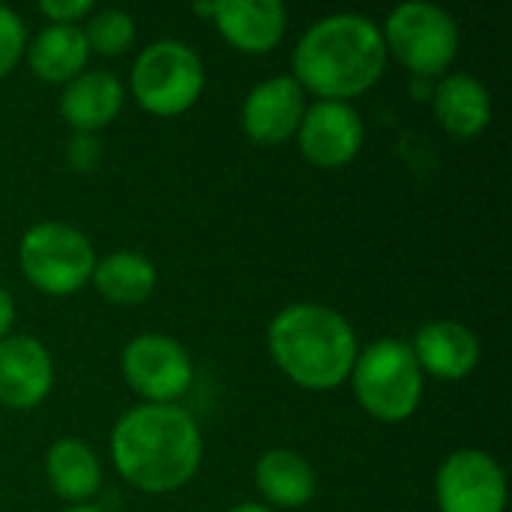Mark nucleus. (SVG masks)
Here are the masks:
<instances>
[{
    "label": "nucleus",
    "instance_id": "obj_1",
    "mask_svg": "<svg viewBox=\"0 0 512 512\" xmlns=\"http://www.w3.org/2000/svg\"><path fill=\"white\" fill-rule=\"evenodd\" d=\"M117 474L150 495L186 486L201 465V432L189 411L177 405L129 408L111 432Z\"/></svg>",
    "mask_w": 512,
    "mask_h": 512
},
{
    "label": "nucleus",
    "instance_id": "obj_2",
    "mask_svg": "<svg viewBox=\"0 0 512 512\" xmlns=\"http://www.w3.org/2000/svg\"><path fill=\"white\" fill-rule=\"evenodd\" d=\"M387 66L381 27L357 12L315 21L294 51V81L327 102H348L366 93Z\"/></svg>",
    "mask_w": 512,
    "mask_h": 512
},
{
    "label": "nucleus",
    "instance_id": "obj_3",
    "mask_svg": "<svg viewBox=\"0 0 512 512\" xmlns=\"http://www.w3.org/2000/svg\"><path fill=\"white\" fill-rule=\"evenodd\" d=\"M267 345L276 366L303 390H336L357 360L351 324L336 309L318 303L282 309L267 330Z\"/></svg>",
    "mask_w": 512,
    "mask_h": 512
},
{
    "label": "nucleus",
    "instance_id": "obj_4",
    "mask_svg": "<svg viewBox=\"0 0 512 512\" xmlns=\"http://www.w3.org/2000/svg\"><path fill=\"white\" fill-rule=\"evenodd\" d=\"M351 378L363 411L384 423L408 420L423 396V369L411 345L399 339H378L357 354Z\"/></svg>",
    "mask_w": 512,
    "mask_h": 512
},
{
    "label": "nucleus",
    "instance_id": "obj_5",
    "mask_svg": "<svg viewBox=\"0 0 512 512\" xmlns=\"http://www.w3.org/2000/svg\"><path fill=\"white\" fill-rule=\"evenodd\" d=\"M204 90L201 57L177 39L147 45L132 66V96L156 117L183 114Z\"/></svg>",
    "mask_w": 512,
    "mask_h": 512
},
{
    "label": "nucleus",
    "instance_id": "obj_6",
    "mask_svg": "<svg viewBox=\"0 0 512 512\" xmlns=\"http://www.w3.org/2000/svg\"><path fill=\"white\" fill-rule=\"evenodd\" d=\"M18 261L33 288L51 297L75 294L96 267L90 240L63 222L33 225L18 246Z\"/></svg>",
    "mask_w": 512,
    "mask_h": 512
},
{
    "label": "nucleus",
    "instance_id": "obj_7",
    "mask_svg": "<svg viewBox=\"0 0 512 512\" xmlns=\"http://www.w3.org/2000/svg\"><path fill=\"white\" fill-rule=\"evenodd\" d=\"M381 36L387 54H393L405 69L426 78L447 72L459 51V27L453 15L423 0L399 3L387 15Z\"/></svg>",
    "mask_w": 512,
    "mask_h": 512
},
{
    "label": "nucleus",
    "instance_id": "obj_8",
    "mask_svg": "<svg viewBox=\"0 0 512 512\" xmlns=\"http://www.w3.org/2000/svg\"><path fill=\"white\" fill-rule=\"evenodd\" d=\"M123 378L150 405H174L192 384L189 354L162 333H141L123 348Z\"/></svg>",
    "mask_w": 512,
    "mask_h": 512
},
{
    "label": "nucleus",
    "instance_id": "obj_9",
    "mask_svg": "<svg viewBox=\"0 0 512 512\" xmlns=\"http://www.w3.org/2000/svg\"><path fill=\"white\" fill-rule=\"evenodd\" d=\"M435 495L441 512H504L507 477L483 450H456L444 459Z\"/></svg>",
    "mask_w": 512,
    "mask_h": 512
},
{
    "label": "nucleus",
    "instance_id": "obj_10",
    "mask_svg": "<svg viewBox=\"0 0 512 512\" xmlns=\"http://www.w3.org/2000/svg\"><path fill=\"white\" fill-rule=\"evenodd\" d=\"M363 138H366V126L360 114L348 102H327V99L306 108L297 129L303 156L318 168L348 165L360 153Z\"/></svg>",
    "mask_w": 512,
    "mask_h": 512
},
{
    "label": "nucleus",
    "instance_id": "obj_11",
    "mask_svg": "<svg viewBox=\"0 0 512 512\" xmlns=\"http://www.w3.org/2000/svg\"><path fill=\"white\" fill-rule=\"evenodd\" d=\"M306 114V93L291 75L267 78L243 102V132L258 144H282L297 135Z\"/></svg>",
    "mask_w": 512,
    "mask_h": 512
},
{
    "label": "nucleus",
    "instance_id": "obj_12",
    "mask_svg": "<svg viewBox=\"0 0 512 512\" xmlns=\"http://www.w3.org/2000/svg\"><path fill=\"white\" fill-rule=\"evenodd\" d=\"M198 15H210L216 30L246 54H264L279 45L288 12L279 0H216L195 3Z\"/></svg>",
    "mask_w": 512,
    "mask_h": 512
},
{
    "label": "nucleus",
    "instance_id": "obj_13",
    "mask_svg": "<svg viewBox=\"0 0 512 512\" xmlns=\"http://www.w3.org/2000/svg\"><path fill=\"white\" fill-rule=\"evenodd\" d=\"M54 384V363L33 336H6L0 342V402L15 411L36 408Z\"/></svg>",
    "mask_w": 512,
    "mask_h": 512
},
{
    "label": "nucleus",
    "instance_id": "obj_14",
    "mask_svg": "<svg viewBox=\"0 0 512 512\" xmlns=\"http://www.w3.org/2000/svg\"><path fill=\"white\" fill-rule=\"evenodd\" d=\"M123 108V84L105 69L81 72L60 93V114L78 135L105 129Z\"/></svg>",
    "mask_w": 512,
    "mask_h": 512
},
{
    "label": "nucleus",
    "instance_id": "obj_15",
    "mask_svg": "<svg viewBox=\"0 0 512 512\" xmlns=\"http://www.w3.org/2000/svg\"><path fill=\"white\" fill-rule=\"evenodd\" d=\"M411 351L420 369L444 381H459L471 375L480 360L477 336L456 321H432L420 327Z\"/></svg>",
    "mask_w": 512,
    "mask_h": 512
},
{
    "label": "nucleus",
    "instance_id": "obj_16",
    "mask_svg": "<svg viewBox=\"0 0 512 512\" xmlns=\"http://www.w3.org/2000/svg\"><path fill=\"white\" fill-rule=\"evenodd\" d=\"M432 108H435L438 123L456 138H477L492 120L489 90L483 87V81L465 72L447 75L435 87Z\"/></svg>",
    "mask_w": 512,
    "mask_h": 512
},
{
    "label": "nucleus",
    "instance_id": "obj_17",
    "mask_svg": "<svg viewBox=\"0 0 512 512\" xmlns=\"http://www.w3.org/2000/svg\"><path fill=\"white\" fill-rule=\"evenodd\" d=\"M258 492L273 507H306L315 498V471L312 465L294 450H267L255 465Z\"/></svg>",
    "mask_w": 512,
    "mask_h": 512
},
{
    "label": "nucleus",
    "instance_id": "obj_18",
    "mask_svg": "<svg viewBox=\"0 0 512 512\" xmlns=\"http://www.w3.org/2000/svg\"><path fill=\"white\" fill-rule=\"evenodd\" d=\"M45 477H48V486L63 501L81 504L99 492L102 465L87 444H81L75 438H63L45 456Z\"/></svg>",
    "mask_w": 512,
    "mask_h": 512
},
{
    "label": "nucleus",
    "instance_id": "obj_19",
    "mask_svg": "<svg viewBox=\"0 0 512 512\" xmlns=\"http://www.w3.org/2000/svg\"><path fill=\"white\" fill-rule=\"evenodd\" d=\"M87 57L90 48L78 24H48L30 45V69L51 84H66L81 75Z\"/></svg>",
    "mask_w": 512,
    "mask_h": 512
},
{
    "label": "nucleus",
    "instance_id": "obj_20",
    "mask_svg": "<svg viewBox=\"0 0 512 512\" xmlns=\"http://www.w3.org/2000/svg\"><path fill=\"white\" fill-rule=\"evenodd\" d=\"M90 279H93L96 291L117 306H138L156 288V270L138 252L105 255L102 261H96Z\"/></svg>",
    "mask_w": 512,
    "mask_h": 512
},
{
    "label": "nucleus",
    "instance_id": "obj_21",
    "mask_svg": "<svg viewBox=\"0 0 512 512\" xmlns=\"http://www.w3.org/2000/svg\"><path fill=\"white\" fill-rule=\"evenodd\" d=\"M81 30H84L87 48L108 54V57L123 54L135 39V21L123 9H99Z\"/></svg>",
    "mask_w": 512,
    "mask_h": 512
},
{
    "label": "nucleus",
    "instance_id": "obj_22",
    "mask_svg": "<svg viewBox=\"0 0 512 512\" xmlns=\"http://www.w3.org/2000/svg\"><path fill=\"white\" fill-rule=\"evenodd\" d=\"M27 48V30L24 21L0 3V78L18 63V57Z\"/></svg>",
    "mask_w": 512,
    "mask_h": 512
},
{
    "label": "nucleus",
    "instance_id": "obj_23",
    "mask_svg": "<svg viewBox=\"0 0 512 512\" xmlns=\"http://www.w3.org/2000/svg\"><path fill=\"white\" fill-rule=\"evenodd\" d=\"M39 12L51 24H75L78 18L93 12V0H42Z\"/></svg>",
    "mask_w": 512,
    "mask_h": 512
},
{
    "label": "nucleus",
    "instance_id": "obj_24",
    "mask_svg": "<svg viewBox=\"0 0 512 512\" xmlns=\"http://www.w3.org/2000/svg\"><path fill=\"white\" fill-rule=\"evenodd\" d=\"M66 156H69V165H72L75 171H90V168L99 162V144H96L93 135H78V132H75V138L69 141Z\"/></svg>",
    "mask_w": 512,
    "mask_h": 512
},
{
    "label": "nucleus",
    "instance_id": "obj_25",
    "mask_svg": "<svg viewBox=\"0 0 512 512\" xmlns=\"http://www.w3.org/2000/svg\"><path fill=\"white\" fill-rule=\"evenodd\" d=\"M12 318H15V303H12L9 291H6V288H0V342L9 336Z\"/></svg>",
    "mask_w": 512,
    "mask_h": 512
},
{
    "label": "nucleus",
    "instance_id": "obj_26",
    "mask_svg": "<svg viewBox=\"0 0 512 512\" xmlns=\"http://www.w3.org/2000/svg\"><path fill=\"white\" fill-rule=\"evenodd\" d=\"M228 512H273L270 507H261V504H237V507H231Z\"/></svg>",
    "mask_w": 512,
    "mask_h": 512
},
{
    "label": "nucleus",
    "instance_id": "obj_27",
    "mask_svg": "<svg viewBox=\"0 0 512 512\" xmlns=\"http://www.w3.org/2000/svg\"><path fill=\"white\" fill-rule=\"evenodd\" d=\"M66 512H105V510H99V507H87V504H78V507H72V510H66Z\"/></svg>",
    "mask_w": 512,
    "mask_h": 512
}]
</instances>
